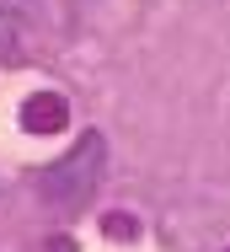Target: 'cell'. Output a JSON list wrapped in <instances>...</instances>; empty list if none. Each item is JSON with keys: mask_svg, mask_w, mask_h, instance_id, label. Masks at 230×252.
<instances>
[{"mask_svg": "<svg viewBox=\"0 0 230 252\" xmlns=\"http://www.w3.org/2000/svg\"><path fill=\"white\" fill-rule=\"evenodd\" d=\"M32 0H0V43H16L27 27H32Z\"/></svg>", "mask_w": 230, "mask_h": 252, "instance_id": "obj_3", "label": "cell"}, {"mask_svg": "<svg viewBox=\"0 0 230 252\" xmlns=\"http://www.w3.org/2000/svg\"><path fill=\"white\" fill-rule=\"evenodd\" d=\"M64 124H70V102L59 92H32L22 102V129L27 134H59Z\"/></svg>", "mask_w": 230, "mask_h": 252, "instance_id": "obj_2", "label": "cell"}, {"mask_svg": "<svg viewBox=\"0 0 230 252\" xmlns=\"http://www.w3.org/2000/svg\"><path fill=\"white\" fill-rule=\"evenodd\" d=\"M102 161H107V140L102 134H86L75 151L64 156V161H54L43 177H38V193H43L59 215H75V209H86V199L96 193V183H102Z\"/></svg>", "mask_w": 230, "mask_h": 252, "instance_id": "obj_1", "label": "cell"}, {"mask_svg": "<svg viewBox=\"0 0 230 252\" xmlns=\"http://www.w3.org/2000/svg\"><path fill=\"white\" fill-rule=\"evenodd\" d=\"M102 231H107L113 242H134V236H139V220H134V215H107Z\"/></svg>", "mask_w": 230, "mask_h": 252, "instance_id": "obj_4", "label": "cell"}, {"mask_svg": "<svg viewBox=\"0 0 230 252\" xmlns=\"http://www.w3.org/2000/svg\"><path fill=\"white\" fill-rule=\"evenodd\" d=\"M48 252H75V242H70V236H54V242H48Z\"/></svg>", "mask_w": 230, "mask_h": 252, "instance_id": "obj_5", "label": "cell"}]
</instances>
